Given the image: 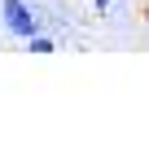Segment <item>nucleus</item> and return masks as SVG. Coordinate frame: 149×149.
Masks as SVG:
<instances>
[{
    "label": "nucleus",
    "mask_w": 149,
    "mask_h": 149,
    "mask_svg": "<svg viewBox=\"0 0 149 149\" xmlns=\"http://www.w3.org/2000/svg\"><path fill=\"white\" fill-rule=\"evenodd\" d=\"M0 9H5V26H9V35L31 40V35L40 31V13L31 9V0H0Z\"/></svg>",
    "instance_id": "f257e3e1"
},
{
    "label": "nucleus",
    "mask_w": 149,
    "mask_h": 149,
    "mask_svg": "<svg viewBox=\"0 0 149 149\" xmlns=\"http://www.w3.org/2000/svg\"><path fill=\"white\" fill-rule=\"evenodd\" d=\"M26 44V53H35V57H44V53H57V40L53 35H44V31H35L31 40H22Z\"/></svg>",
    "instance_id": "f03ea898"
},
{
    "label": "nucleus",
    "mask_w": 149,
    "mask_h": 149,
    "mask_svg": "<svg viewBox=\"0 0 149 149\" xmlns=\"http://www.w3.org/2000/svg\"><path fill=\"white\" fill-rule=\"evenodd\" d=\"M92 5H97V9H101V13H105V9H110V5H114V0H92Z\"/></svg>",
    "instance_id": "7ed1b4c3"
},
{
    "label": "nucleus",
    "mask_w": 149,
    "mask_h": 149,
    "mask_svg": "<svg viewBox=\"0 0 149 149\" xmlns=\"http://www.w3.org/2000/svg\"><path fill=\"white\" fill-rule=\"evenodd\" d=\"M145 22H149V0H145Z\"/></svg>",
    "instance_id": "20e7f679"
}]
</instances>
